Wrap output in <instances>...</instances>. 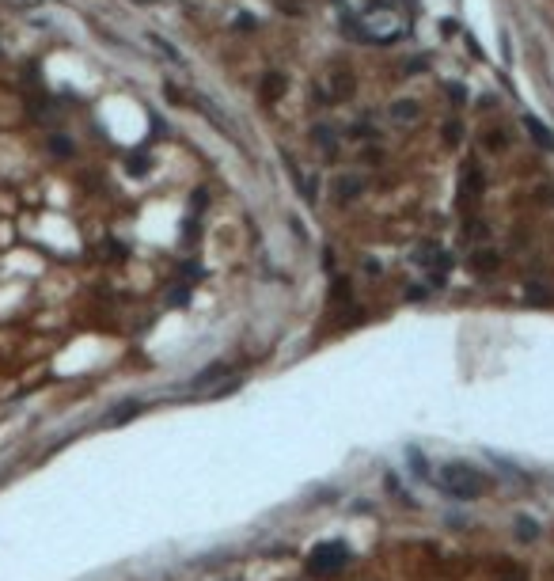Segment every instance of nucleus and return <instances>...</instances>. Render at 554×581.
Wrapping results in <instances>:
<instances>
[{
	"mask_svg": "<svg viewBox=\"0 0 554 581\" xmlns=\"http://www.w3.org/2000/svg\"><path fill=\"white\" fill-rule=\"evenodd\" d=\"M350 555L353 551L345 547L342 540H327V543H315L312 551H308V570H312L315 577H331V574H338V570L350 562Z\"/></svg>",
	"mask_w": 554,
	"mask_h": 581,
	"instance_id": "obj_2",
	"label": "nucleus"
},
{
	"mask_svg": "<svg viewBox=\"0 0 554 581\" xmlns=\"http://www.w3.org/2000/svg\"><path fill=\"white\" fill-rule=\"evenodd\" d=\"M414 262H418V266H429L433 274H437V270H440V274L448 270V255L437 247V243H421V247H418V255H414Z\"/></svg>",
	"mask_w": 554,
	"mask_h": 581,
	"instance_id": "obj_9",
	"label": "nucleus"
},
{
	"mask_svg": "<svg viewBox=\"0 0 554 581\" xmlns=\"http://www.w3.org/2000/svg\"><path fill=\"white\" fill-rule=\"evenodd\" d=\"M164 91H167V99H171V103H178V107H183V96H178L175 84H164Z\"/></svg>",
	"mask_w": 554,
	"mask_h": 581,
	"instance_id": "obj_24",
	"label": "nucleus"
},
{
	"mask_svg": "<svg viewBox=\"0 0 554 581\" xmlns=\"http://www.w3.org/2000/svg\"><path fill=\"white\" fill-rule=\"evenodd\" d=\"M478 198H482V167H478L475 160H467L463 179H459V202H463V205H478Z\"/></svg>",
	"mask_w": 554,
	"mask_h": 581,
	"instance_id": "obj_3",
	"label": "nucleus"
},
{
	"mask_svg": "<svg viewBox=\"0 0 554 581\" xmlns=\"http://www.w3.org/2000/svg\"><path fill=\"white\" fill-rule=\"evenodd\" d=\"M0 4H8V8H20V12H27V8H39L42 0H0Z\"/></svg>",
	"mask_w": 554,
	"mask_h": 581,
	"instance_id": "obj_22",
	"label": "nucleus"
},
{
	"mask_svg": "<svg viewBox=\"0 0 554 581\" xmlns=\"http://www.w3.org/2000/svg\"><path fill=\"white\" fill-rule=\"evenodd\" d=\"M148 164H152V160H148L145 152H137V156H129L126 171H129V175H148Z\"/></svg>",
	"mask_w": 554,
	"mask_h": 581,
	"instance_id": "obj_15",
	"label": "nucleus"
},
{
	"mask_svg": "<svg viewBox=\"0 0 554 581\" xmlns=\"http://www.w3.org/2000/svg\"><path fill=\"white\" fill-rule=\"evenodd\" d=\"M334 194H338V202H353V198H361V194H364V175H357V171L338 175V179H334Z\"/></svg>",
	"mask_w": 554,
	"mask_h": 581,
	"instance_id": "obj_6",
	"label": "nucleus"
},
{
	"mask_svg": "<svg viewBox=\"0 0 554 581\" xmlns=\"http://www.w3.org/2000/svg\"><path fill=\"white\" fill-rule=\"evenodd\" d=\"M444 91H448L456 103H467V88H463V84H444Z\"/></svg>",
	"mask_w": 554,
	"mask_h": 581,
	"instance_id": "obj_21",
	"label": "nucleus"
},
{
	"mask_svg": "<svg viewBox=\"0 0 554 581\" xmlns=\"http://www.w3.org/2000/svg\"><path fill=\"white\" fill-rule=\"evenodd\" d=\"M133 4H156V0H133Z\"/></svg>",
	"mask_w": 554,
	"mask_h": 581,
	"instance_id": "obj_26",
	"label": "nucleus"
},
{
	"mask_svg": "<svg viewBox=\"0 0 554 581\" xmlns=\"http://www.w3.org/2000/svg\"><path fill=\"white\" fill-rule=\"evenodd\" d=\"M516 536H520V540H535V536H539V524L528 521V517H520V521H516Z\"/></svg>",
	"mask_w": 554,
	"mask_h": 581,
	"instance_id": "obj_16",
	"label": "nucleus"
},
{
	"mask_svg": "<svg viewBox=\"0 0 554 581\" xmlns=\"http://www.w3.org/2000/svg\"><path fill=\"white\" fill-rule=\"evenodd\" d=\"M440 486H444L452 498H478L486 490V479L478 475V467L471 464H444L440 467Z\"/></svg>",
	"mask_w": 554,
	"mask_h": 581,
	"instance_id": "obj_1",
	"label": "nucleus"
},
{
	"mask_svg": "<svg viewBox=\"0 0 554 581\" xmlns=\"http://www.w3.org/2000/svg\"><path fill=\"white\" fill-rule=\"evenodd\" d=\"M459 137H463L459 122H456V118H452V122H444V141H448V145H459Z\"/></svg>",
	"mask_w": 554,
	"mask_h": 581,
	"instance_id": "obj_20",
	"label": "nucleus"
},
{
	"mask_svg": "<svg viewBox=\"0 0 554 581\" xmlns=\"http://www.w3.org/2000/svg\"><path fill=\"white\" fill-rule=\"evenodd\" d=\"M391 122H395V126H414V122H421V103L418 99H395L391 103Z\"/></svg>",
	"mask_w": 554,
	"mask_h": 581,
	"instance_id": "obj_7",
	"label": "nucleus"
},
{
	"mask_svg": "<svg viewBox=\"0 0 554 581\" xmlns=\"http://www.w3.org/2000/svg\"><path fill=\"white\" fill-rule=\"evenodd\" d=\"M148 42H156V50H159V53H167L171 61H178V50H175V46L167 42V39H159V34H148Z\"/></svg>",
	"mask_w": 554,
	"mask_h": 581,
	"instance_id": "obj_19",
	"label": "nucleus"
},
{
	"mask_svg": "<svg viewBox=\"0 0 554 581\" xmlns=\"http://www.w3.org/2000/svg\"><path fill=\"white\" fill-rule=\"evenodd\" d=\"M312 145L327 156V160H338V133L331 126H315L312 129Z\"/></svg>",
	"mask_w": 554,
	"mask_h": 581,
	"instance_id": "obj_10",
	"label": "nucleus"
},
{
	"mask_svg": "<svg viewBox=\"0 0 554 581\" xmlns=\"http://www.w3.org/2000/svg\"><path fill=\"white\" fill-rule=\"evenodd\" d=\"M140 410H145V407H140V403H121V407H118V410H110V414H107V422H110V426H121V422H129V418H137V414H140Z\"/></svg>",
	"mask_w": 554,
	"mask_h": 581,
	"instance_id": "obj_13",
	"label": "nucleus"
},
{
	"mask_svg": "<svg viewBox=\"0 0 554 581\" xmlns=\"http://www.w3.org/2000/svg\"><path fill=\"white\" fill-rule=\"evenodd\" d=\"M289 4H304V0H289Z\"/></svg>",
	"mask_w": 554,
	"mask_h": 581,
	"instance_id": "obj_27",
	"label": "nucleus"
},
{
	"mask_svg": "<svg viewBox=\"0 0 554 581\" xmlns=\"http://www.w3.org/2000/svg\"><path fill=\"white\" fill-rule=\"evenodd\" d=\"M520 126L528 129V137H532L535 145L543 148V152H554V129H550V126H547V122H543V118H535V115H524V118H520Z\"/></svg>",
	"mask_w": 554,
	"mask_h": 581,
	"instance_id": "obj_4",
	"label": "nucleus"
},
{
	"mask_svg": "<svg viewBox=\"0 0 554 581\" xmlns=\"http://www.w3.org/2000/svg\"><path fill=\"white\" fill-rule=\"evenodd\" d=\"M497 581H528V574H520V570H505Z\"/></svg>",
	"mask_w": 554,
	"mask_h": 581,
	"instance_id": "obj_23",
	"label": "nucleus"
},
{
	"mask_svg": "<svg viewBox=\"0 0 554 581\" xmlns=\"http://www.w3.org/2000/svg\"><path fill=\"white\" fill-rule=\"evenodd\" d=\"M421 69H426V58H410L407 61V72H421Z\"/></svg>",
	"mask_w": 554,
	"mask_h": 581,
	"instance_id": "obj_25",
	"label": "nucleus"
},
{
	"mask_svg": "<svg viewBox=\"0 0 554 581\" xmlns=\"http://www.w3.org/2000/svg\"><path fill=\"white\" fill-rule=\"evenodd\" d=\"M501 266V255L490 247H482V251H475L471 255V270H478V274H494V270Z\"/></svg>",
	"mask_w": 554,
	"mask_h": 581,
	"instance_id": "obj_11",
	"label": "nucleus"
},
{
	"mask_svg": "<svg viewBox=\"0 0 554 581\" xmlns=\"http://www.w3.org/2000/svg\"><path fill=\"white\" fill-rule=\"evenodd\" d=\"M524 301H528V304H550L554 293L543 285V281H528V285H524Z\"/></svg>",
	"mask_w": 554,
	"mask_h": 581,
	"instance_id": "obj_12",
	"label": "nucleus"
},
{
	"mask_svg": "<svg viewBox=\"0 0 554 581\" xmlns=\"http://www.w3.org/2000/svg\"><path fill=\"white\" fill-rule=\"evenodd\" d=\"M285 88H289L285 72H277V69L262 72V80H258V96H262V103H277L281 96H285Z\"/></svg>",
	"mask_w": 554,
	"mask_h": 581,
	"instance_id": "obj_5",
	"label": "nucleus"
},
{
	"mask_svg": "<svg viewBox=\"0 0 554 581\" xmlns=\"http://www.w3.org/2000/svg\"><path fill=\"white\" fill-rule=\"evenodd\" d=\"M50 152H58V156H72V141H69V137H61V133H53V137H50Z\"/></svg>",
	"mask_w": 554,
	"mask_h": 581,
	"instance_id": "obj_17",
	"label": "nucleus"
},
{
	"mask_svg": "<svg viewBox=\"0 0 554 581\" xmlns=\"http://www.w3.org/2000/svg\"><path fill=\"white\" fill-rule=\"evenodd\" d=\"M486 148L490 152H505L509 148V133L505 129H486Z\"/></svg>",
	"mask_w": 554,
	"mask_h": 581,
	"instance_id": "obj_14",
	"label": "nucleus"
},
{
	"mask_svg": "<svg viewBox=\"0 0 554 581\" xmlns=\"http://www.w3.org/2000/svg\"><path fill=\"white\" fill-rule=\"evenodd\" d=\"M353 91H357V77H353V72L350 69H334L331 72V99L342 103V99H350Z\"/></svg>",
	"mask_w": 554,
	"mask_h": 581,
	"instance_id": "obj_8",
	"label": "nucleus"
},
{
	"mask_svg": "<svg viewBox=\"0 0 554 581\" xmlns=\"http://www.w3.org/2000/svg\"><path fill=\"white\" fill-rule=\"evenodd\" d=\"M220 372H224V365H209V369H205V372H202V377H198V380H194V388H205V384H213V380H217V377H220Z\"/></svg>",
	"mask_w": 554,
	"mask_h": 581,
	"instance_id": "obj_18",
	"label": "nucleus"
}]
</instances>
